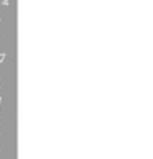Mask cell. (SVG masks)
I'll list each match as a JSON object with an SVG mask.
<instances>
[{"label":"cell","instance_id":"6da1fadb","mask_svg":"<svg viewBox=\"0 0 153 159\" xmlns=\"http://www.w3.org/2000/svg\"><path fill=\"white\" fill-rule=\"evenodd\" d=\"M5 57H7L5 53H0V63H3V61H5Z\"/></svg>","mask_w":153,"mask_h":159},{"label":"cell","instance_id":"7a4b0ae2","mask_svg":"<svg viewBox=\"0 0 153 159\" xmlns=\"http://www.w3.org/2000/svg\"><path fill=\"white\" fill-rule=\"evenodd\" d=\"M0 105H2V97H0Z\"/></svg>","mask_w":153,"mask_h":159},{"label":"cell","instance_id":"3957f363","mask_svg":"<svg viewBox=\"0 0 153 159\" xmlns=\"http://www.w3.org/2000/svg\"><path fill=\"white\" fill-rule=\"evenodd\" d=\"M0 20H2V18H0Z\"/></svg>","mask_w":153,"mask_h":159}]
</instances>
